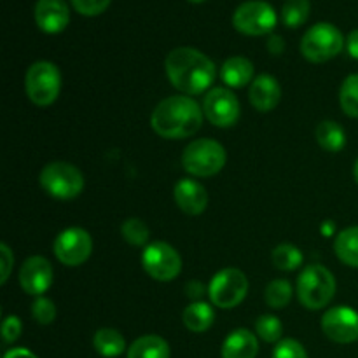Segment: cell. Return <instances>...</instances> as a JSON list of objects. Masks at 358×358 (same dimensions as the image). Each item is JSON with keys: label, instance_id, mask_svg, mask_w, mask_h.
<instances>
[{"label": "cell", "instance_id": "6da1fadb", "mask_svg": "<svg viewBox=\"0 0 358 358\" xmlns=\"http://www.w3.org/2000/svg\"><path fill=\"white\" fill-rule=\"evenodd\" d=\"M170 83L184 94L205 93L215 80L212 59L194 48H177L164 62Z\"/></svg>", "mask_w": 358, "mask_h": 358}, {"label": "cell", "instance_id": "7a4b0ae2", "mask_svg": "<svg viewBox=\"0 0 358 358\" xmlns=\"http://www.w3.org/2000/svg\"><path fill=\"white\" fill-rule=\"evenodd\" d=\"M203 124V110L191 96H170L159 101L150 115V126L159 136L180 140L194 135Z\"/></svg>", "mask_w": 358, "mask_h": 358}, {"label": "cell", "instance_id": "3957f363", "mask_svg": "<svg viewBox=\"0 0 358 358\" xmlns=\"http://www.w3.org/2000/svg\"><path fill=\"white\" fill-rule=\"evenodd\" d=\"M336 294L334 275L322 264H311L297 278V297L308 310H322Z\"/></svg>", "mask_w": 358, "mask_h": 358}, {"label": "cell", "instance_id": "277c9868", "mask_svg": "<svg viewBox=\"0 0 358 358\" xmlns=\"http://www.w3.org/2000/svg\"><path fill=\"white\" fill-rule=\"evenodd\" d=\"M226 149L217 140L199 138L189 143L182 154V166L194 177H212L226 166Z\"/></svg>", "mask_w": 358, "mask_h": 358}, {"label": "cell", "instance_id": "5b68a950", "mask_svg": "<svg viewBox=\"0 0 358 358\" xmlns=\"http://www.w3.org/2000/svg\"><path fill=\"white\" fill-rule=\"evenodd\" d=\"M41 187L56 199H73L83 192L84 175L77 166L63 161H55L42 168L38 175Z\"/></svg>", "mask_w": 358, "mask_h": 358}, {"label": "cell", "instance_id": "8992f818", "mask_svg": "<svg viewBox=\"0 0 358 358\" xmlns=\"http://www.w3.org/2000/svg\"><path fill=\"white\" fill-rule=\"evenodd\" d=\"M345 48L341 30L331 23H317L303 35L301 52L311 63H324L338 56Z\"/></svg>", "mask_w": 358, "mask_h": 358}, {"label": "cell", "instance_id": "52a82bcc", "mask_svg": "<svg viewBox=\"0 0 358 358\" xmlns=\"http://www.w3.org/2000/svg\"><path fill=\"white\" fill-rule=\"evenodd\" d=\"M62 90V73L51 62H35L24 76V91L38 107L55 103Z\"/></svg>", "mask_w": 358, "mask_h": 358}, {"label": "cell", "instance_id": "ba28073f", "mask_svg": "<svg viewBox=\"0 0 358 358\" xmlns=\"http://www.w3.org/2000/svg\"><path fill=\"white\" fill-rule=\"evenodd\" d=\"M276 23H278L276 10L273 9L271 3L264 0L243 2L233 14V27L240 34L252 35V37L271 34Z\"/></svg>", "mask_w": 358, "mask_h": 358}, {"label": "cell", "instance_id": "9c48e42d", "mask_svg": "<svg viewBox=\"0 0 358 358\" xmlns=\"http://www.w3.org/2000/svg\"><path fill=\"white\" fill-rule=\"evenodd\" d=\"M248 292V280L240 269L227 268L217 273L208 287V296L215 306L224 310H233Z\"/></svg>", "mask_w": 358, "mask_h": 358}, {"label": "cell", "instance_id": "30bf717a", "mask_svg": "<svg viewBox=\"0 0 358 358\" xmlns=\"http://www.w3.org/2000/svg\"><path fill=\"white\" fill-rule=\"evenodd\" d=\"M142 266L150 278L157 282H171L180 275L182 259L171 245L164 241H154L143 250Z\"/></svg>", "mask_w": 358, "mask_h": 358}, {"label": "cell", "instance_id": "8fae6325", "mask_svg": "<svg viewBox=\"0 0 358 358\" xmlns=\"http://www.w3.org/2000/svg\"><path fill=\"white\" fill-rule=\"evenodd\" d=\"M93 250V240L90 233L80 227H70L62 231L55 240V255L62 264L76 268L90 259Z\"/></svg>", "mask_w": 358, "mask_h": 358}, {"label": "cell", "instance_id": "7c38bea8", "mask_svg": "<svg viewBox=\"0 0 358 358\" xmlns=\"http://www.w3.org/2000/svg\"><path fill=\"white\" fill-rule=\"evenodd\" d=\"M206 119L217 128H229L240 117V101L233 91L226 87H213L206 93L203 101Z\"/></svg>", "mask_w": 358, "mask_h": 358}, {"label": "cell", "instance_id": "4fadbf2b", "mask_svg": "<svg viewBox=\"0 0 358 358\" xmlns=\"http://www.w3.org/2000/svg\"><path fill=\"white\" fill-rule=\"evenodd\" d=\"M322 331L331 341L348 345L358 339V313L348 306H336L325 311Z\"/></svg>", "mask_w": 358, "mask_h": 358}, {"label": "cell", "instance_id": "5bb4252c", "mask_svg": "<svg viewBox=\"0 0 358 358\" xmlns=\"http://www.w3.org/2000/svg\"><path fill=\"white\" fill-rule=\"evenodd\" d=\"M21 289L30 296H42L52 285V266L41 255L27 259L20 269Z\"/></svg>", "mask_w": 358, "mask_h": 358}, {"label": "cell", "instance_id": "9a60e30c", "mask_svg": "<svg viewBox=\"0 0 358 358\" xmlns=\"http://www.w3.org/2000/svg\"><path fill=\"white\" fill-rule=\"evenodd\" d=\"M35 21L45 34H59L70 23V9L65 0H37Z\"/></svg>", "mask_w": 358, "mask_h": 358}, {"label": "cell", "instance_id": "2e32d148", "mask_svg": "<svg viewBox=\"0 0 358 358\" xmlns=\"http://www.w3.org/2000/svg\"><path fill=\"white\" fill-rule=\"evenodd\" d=\"M175 201L178 208L187 215H199L208 206V192L199 182L182 178L175 185Z\"/></svg>", "mask_w": 358, "mask_h": 358}, {"label": "cell", "instance_id": "e0dca14e", "mask_svg": "<svg viewBox=\"0 0 358 358\" xmlns=\"http://www.w3.org/2000/svg\"><path fill=\"white\" fill-rule=\"evenodd\" d=\"M248 98L259 112H269L282 100V87L275 77L262 73V76L255 77L254 83H252Z\"/></svg>", "mask_w": 358, "mask_h": 358}, {"label": "cell", "instance_id": "ac0fdd59", "mask_svg": "<svg viewBox=\"0 0 358 358\" xmlns=\"http://www.w3.org/2000/svg\"><path fill=\"white\" fill-rule=\"evenodd\" d=\"M257 352V338L247 329L233 331L222 345V358H255Z\"/></svg>", "mask_w": 358, "mask_h": 358}, {"label": "cell", "instance_id": "d6986e66", "mask_svg": "<svg viewBox=\"0 0 358 358\" xmlns=\"http://www.w3.org/2000/svg\"><path fill=\"white\" fill-rule=\"evenodd\" d=\"M254 77V65L245 56H231L224 62L220 79L229 87H245Z\"/></svg>", "mask_w": 358, "mask_h": 358}, {"label": "cell", "instance_id": "ffe728a7", "mask_svg": "<svg viewBox=\"0 0 358 358\" xmlns=\"http://www.w3.org/2000/svg\"><path fill=\"white\" fill-rule=\"evenodd\" d=\"M128 358H170V345L159 336H142L129 346Z\"/></svg>", "mask_w": 358, "mask_h": 358}, {"label": "cell", "instance_id": "44dd1931", "mask_svg": "<svg viewBox=\"0 0 358 358\" xmlns=\"http://www.w3.org/2000/svg\"><path fill=\"white\" fill-rule=\"evenodd\" d=\"M213 310L210 304L206 303H191L182 313V322H184L185 327L191 332H205L212 327L213 324Z\"/></svg>", "mask_w": 358, "mask_h": 358}, {"label": "cell", "instance_id": "7402d4cb", "mask_svg": "<svg viewBox=\"0 0 358 358\" xmlns=\"http://www.w3.org/2000/svg\"><path fill=\"white\" fill-rule=\"evenodd\" d=\"M334 252L343 264L358 268V226L348 227L338 234Z\"/></svg>", "mask_w": 358, "mask_h": 358}, {"label": "cell", "instance_id": "603a6c76", "mask_svg": "<svg viewBox=\"0 0 358 358\" xmlns=\"http://www.w3.org/2000/svg\"><path fill=\"white\" fill-rule=\"evenodd\" d=\"M93 346L101 357L115 358L124 353L126 341L121 332L115 331V329H100L94 334Z\"/></svg>", "mask_w": 358, "mask_h": 358}, {"label": "cell", "instance_id": "cb8c5ba5", "mask_svg": "<svg viewBox=\"0 0 358 358\" xmlns=\"http://www.w3.org/2000/svg\"><path fill=\"white\" fill-rule=\"evenodd\" d=\"M317 142L329 152H339L346 143V133L336 121H324L317 126Z\"/></svg>", "mask_w": 358, "mask_h": 358}, {"label": "cell", "instance_id": "d4e9b609", "mask_svg": "<svg viewBox=\"0 0 358 358\" xmlns=\"http://www.w3.org/2000/svg\"><path fill=\"white\" fill-rule=\"evenodd\" d=\"M310 0H285L282 7V21L285 27L297 28L310 17Z\"/></svg>", "mask_w": 358, "mask_h": 358}, {"label": "cell", "instance_id": "484cf974", "mask_svg": "<svg viewBox=\"0 0 358 358\" xmlns=\"http://www.w3.org/2000/svg\"><path fill=\"white\" fill-rule=\"evenodd\" d=\"M264 299L269 308L273 310H282L292 299V285L287 280H273L268 287H266Z\"/></svg>", "mask_w": 358, "mask_h": 358}, {"label": "cell", "instance_id": "4316f807", "mask_svg": "<svg viewBox=\"0 0 358 358\" xmlns=\"http://www.w3.org/2000/svg\"><path fill=\"white\" fill-rule=\"evenodd\" d=\"M303 259L304 257L299 248L289 243L278 245L273 250V264H275V268L282 269V271H294V269L303 264Z\"/></svg>", "mask_w": 358, "mask_h": 358}, {"label": "cell", "instance_id": "83f0119b", "mask_svg": "<svg viewBox=\"0 0 358 358\" xmlns=\"http://www.w3.org/2000/svg\"><path fill=\"white\" fill-rule=\"evenodd\" d=\"M339 103L346 115L358 119V73H352L345 79L339 91Z\"/></svg>", "mask_w": 358, "mask_h": 358}, {"label": "cell", "instance_id": "f1b7e54d", "mask_svg": "<svg viewBox=\"0 0 358 358\" xmlns=\"http://www.w3.org/2000/svg\"><path fill=\"white\" fill-rule=\"evenodd\" d=\"M255 331H257L259 338L266 343H278L282 338L283 325L273 315H262L255 322Z\"/></svg>", "mask_w": 358, "mask_h": 358}, {"label": "cell", "instance_id": "f546056e", "mask_svg": "<svg viewBox=\"0 0 358 358\" xmlns=\"http://www.w3.org/2000/svg\"><path fill=\"white\" fill-rule=\"evenodd\" d=\"M121 234L129 245L140 247V245H145L147 240H149V227L143 220L128 219L121 226Z\"/></svg>", "mask_w": 358, "mask_h": 358}, {"label": "cell", "instance_id": "4dcf8cb0", "mask_svg": "<svg viewBox=\"0 0 358 358\" xmlns=\"http://www.w3.org/2000/svg\"><path fill=\"white\" fill-rule=\"evenodd\" d=\"M31 317L35 318V322L41 325H49L52 324V320L56 318V306L51 299L48 297H38L34 304H31Z\"/></svg>", "mask_w": 358, "mask_h": 358}, {"label": "cell", "instance_id": "1f68e13d", "mask_svg": "<svg viewBox=\"0 0 358 358\" xmlns=\"http://www.w3.org/2000/svg\"><path fill=\"white\" fill-rule=\"evenodd\" d=\"M273 358H308V353L296 339H283L276 345Z\"/></svg>", "mask_w": 358, "mask_h": 358}, {"label": "cell", "instance_id": "d6a6232c", "mask_svg": "<svg viewBox=\"0 0 358 358\" xmlns=\"http://www.w3.org/2000/svg\"><path fill=\"white\" fill-rule=\"evenodd\" d=\"M70 2L77 13L84 16H98L110 6L112 0H70Z\"/></svg>", "mask_w": 358, "mask_h": 358}, {"label": "cell", "instance_id": "836d02e7", "mask_svg": "<svg viewBox=\"0 0 358 358\" xmlns=\"http://www.w3.org/2000/svg\"><path fill=\"white\" fill-rule=\"evenodd\" d=\"M21 322L17 317H7L6 320L2 322V338H3V343H7V345H10V343L16 341L17 338H20L21 334Z\"/></svg>", "mask_w": 358, "mask_h": 358}, {"label": "cell", "instance_id": "e575fe53", "mask_svg": "<svg viewBox=\"0 0 358 358\" xmlns=\"http://www.w3.org/2000/svg\"><path fill=\"white\" fill-rule=\"evenodd\" d=\"M0 255H2V283H6L14 264V255L6 243L0 245Z\"/></svg>", "mask_w": 358, "mask_h": 358}, {"label": "cell", "instance_id": "d590c367", "mask_svg": "<svg viewBox=\"0 0 358 358\" xmlns=\"http://www.w3.org/2000/svg\"><path fill=\"white\" fill-rule=\"evenodd\" d=\"M268 49L273 52V55H282L283 49H285V42L280 35H271L268 41Z\"/></svg>", "mask_w": 358, "mask_h": 358}, {"label": "cell", "instance_id": "8d00e7d4", "mask_svg": "<svg viewBox=\"0 0 358 358\" xmlns=\"http://www.w3.org/2000/svg\"><path fill=\"white\" fill-rule=\"evenodd\" d=\"M346 49H348V52L352 58L358 59V28L348 35V41H346Z\"/></svg>", "mask_w": 358, "mask_h": 358}, {"label": "cell", "instance_id": "74e56055", "mask_svg": "<svg viewBox=\"0 0 358 358\" xmlns=\"http://www.w3.org/2000/svg\"><path fill=\"white\" fill-rule=\"evenodd\" d=\"M185 290H187V296L191 297V299H199V297L203 296V292H205V289H203V285L199 282L187 283Z\"/></svg>", "mask_w": 358, "mask_h": 358}, {"label": "cell", "instance_id": "f35d334b", "mask_svg": "<svg viewBox=\"0 0 358 358\" xmlns=\"http://www.w3.org/2000/svg\"><path fill=\"white\" fill-rule=\"evenodd\" d=\"M3 358H37V357L24 348H14V350H10V352H7Z\"/></svg>", "mask_w": 358, "mask_h": 358}, {"label": "cell", "instance_id": "ab89813d", "mask_svg": "<svg viewBox=\"0 0 358 358\" xmlns=\"http://www.w3.org/2000/svg\"><path fill=\"white\" fill-rule=\"evenodd\" d=\"M353 175H355V180H357V184H358V159H357V163H355V168H353Z\"/></svg>", "mask_w": 358, "mask_h": 358}, {"label": "cell", "instance_id": "60d3db41", "mask_svg": "<svg viewBox=\"0 0 358 358\" xmlns=\"http://www.w3.org/2000/svg\"><path fill=\"white\" fill-rule=\"evenodd\" d=\"M189 2H192V3H201V2H205V0H189Z\"/></svg>", "mask_w": 358, "mask_h": 358}]
</instances>
